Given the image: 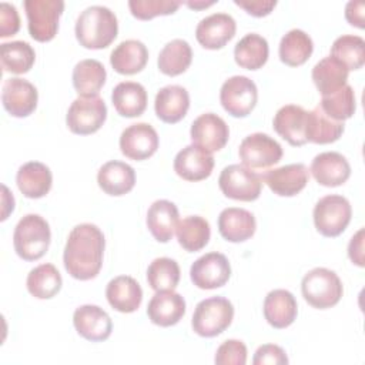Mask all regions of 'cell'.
Wrapping results in <instances>:
<instances>
[{"instance_id": "44", "label": "cell", "mask_w": 365, "mask_h": 365, "mask_svg": "<svg viewBox=\"0 0 365 365\" xmlns=\"http://www.w3.org/2000/svg\"><path fill=\"white\" fill-rule=\"evenodd\" d=\"M180 1L171 0H130L128 7L131 14L140 20H150L155 16L173 14L178 7Z\"/></svg>"}, {"instance_id": "32", "label": "cell", "mask_w": 365, "mask_h": 365, "mask_svg": "<svg viewBox=\"0 0 365 365\" xmlns=\"http://www.w3.org/2000/svg\"><path fill=\"white\" fill-rule=\"evenodd\" d=\"M349 70L335 57L327 56L312 68V80L322 96L332 94L346 84Z\"/></svg>"}, {"instance_id": "46", "label": "cell", "mask_w": 365, "mask_h": 365, "mask_svg": "<svg viewBox=\"0 0 365 365\" xmlns=\"http://www.w3.org/2000/svg\"><path fill=\"white\" fill-rule=\"evenodd\" d=\"M254 365H284L288 364V356L285 351L275 344L261 345L252 358Z\"/></svg>"}, {"instance_id": "2", "label": "cell", "mask_w": 365, "mask_h": 365, "mask_svg": "<svg viewBox=\"0 0 365 365\" xmlns=\"http://www.w3.org/2000/svg\"><path fill=\"white\" fill-rule=\"evenodd\" d=\"M118 23L115 14L106 6L84 9L76 21V37L80 46L91 50L108 47L117 37Z\"/></svg>"}, {"instance_id": "29", "label": "cell", "mask_w": 365, "mask_h": 365, "mask_svg": "<svg viewBox=\"0 0 365 365\" xmlns=\"http://www.w3.org/2000/svg\"><path fill=\"white\" fill-rule=\"evenodd\" d=\"M148 61V50L140 40H124L110 54L111 67L125 76L140 73Z\"/></svg>"}, {"instance_id": "49", "label": "cell", "mask_w": 365, "mask_h": 365, "mask_svg": "<svg viewBox=\"0 0 365 365\" xmlns=\"http://www.w3.org/2000/svg\"><path fill=\"white\" fill-rule=\"evenodd\" d=\"M348 257L358 267H364V228L358 230L355 235H352L348 245Z\"/></svg>"}, {"instance_id": "33", "label": "cell", "mask_w": 365, "mask_h": 365, "mask_svg": "<svg viewBox=\"0 0 365 365\" xmlns=\"http://www.w3.org/2000/svg\"><path fill=\"white\" fill-rule=\"evenodd\" d=\"M106 68L94 58L78 61L73 68V86L80 97H94L106 83Z\"/></svg>"}, {"instance_id": "5", "label": "cell", "mask_w": 365, "mask_h": 365, "mask_svg": "<svg viewBox=\"0 0 365 365\" xmlns=\"http://www.w3.org/2000/svg\"><path fill=\"white\" fill-rule=\"evenodd\" d=\"M234 307L224 297H211L200 301L194 309L191 327L195 334L212 338L224 332L232 322Z\"/></svg>"}, {"instance_id": "7", "label": "cell", "mask_w": 365, "mask_h": 365, "mask_svg": "<svg viewBox=\"0 0 365 365\" xmlns=\"http://www.w3.org/2000/svg\"><path fill=\"white\" fill-rule=\"evenodd\" d=\"M24 10L29 33L34 40L44 43L54 38L64 10L63 0H26Z\"/></svg>"}, {"instance_id": "11", "label": "cell", "mask_w": 365, "mask_h": 365, "mask_svg": "<svg viewBox=\"0 0 365 365\" xmlns=\"http://www.w3.org/2000/svg\"><path fill=\"white\" fill-rule=\"evenodd\" d=\"M257 100V86L245 76H232L221 86V106L232 117H247L254 110Z\"/></svg>"}, {"instance_id": "40", "label": "cell", "mask_w": 365, "mask_h": 365, "mask_svg": "<svg viewBox=\"0 0 365 365\" xmlns=\"http://www.w3.org/2000/svg\"><path fill=\"white\" fill-rule=\"evenodd\" d=\"M0 58L4 71L13 74H24L33 67L36 53L27 41L16 40L0 44Z\"/></svg>"}, {"instance_id": "19", "label": "cell", "mask_w": 365, "mask_h": 365, "mask_svg": "<svg viewBox=\"0 0 365 365\" xmlns=\"http://www.w3.org/2000/svg\"><path fill=\"white\" fill-rule=\"evenodd\" d=\"M214 157L211 153L190 144L177 153L174 158V171L187 181H201L211 175Z\"/></svg>"}, {"instance_id": "10", "label": "cell", "mask_w": 365, "mask_h": 365, "mask_svg": "<svg viewBox=\"0 0 365 365\" xmlns=\"http://www.w3.org/2000/svg\"><path fill=\"white\" fill-rule=\"evenodd\" d=\"M242 164L251 170H265L279 163L282 147L277 140L264 133L247 135L238 148Z\"/></svg>"}, {"instance_id": "50", "label": "cell", "mask_w": 365, "mask_h": 365, "mask_svg": "<svg viewBox=\"0 0 365 365\" xmlns=\"http://www.w3.org/2000/svg\"><path fill=\"white\" fill-rule=\"evenodd\" d=\"M364 9L365 4L362 1H348L345 6V19L348 23L358 29H364Z\"/></svg>"}, {"instance_id": "16", "label": "cell", "mask_w": 365, "mask_h": 365, "mask_svg": "<svg viewBox=\"0 0 365 365\" xmlns=\"http://www.w3.org/2000/svg\"><path fill=\"white\" fill-rule=\"evenodd\" d=\"M237 24L227 13H214L200 20L195 29L197 41L208 50L222 48L234 36Z\"/></svg>"}, {"instance_id": "34", "label": "cell", "mask_w": 365, "mask_h": 365, "mask_svg": "<svg viewBox=\"0 0 365 365\" xmlns=\"http://www.w3.org/2000/svg\"><path fill=\"white\" fill-rule=\"evenodd\" d=\"M344 133V121L328 117L319 106L307 113V141L315 144H329L336 141Z\"/></svg>"}, {"instance_id": "28", "label": "cell", "mask_w": 365, "mask_h": 365, "mask_svg": "<svg viewBox=\"0 0 365 365\" xmlns=\"http://www.w3.org/2000/svg\"><path fill=\"white\" fill-rule=\"evenodd\" d=\"M16 182L24 197L41 198L50 191L53 175L46 164L40 161H29L19 168Z\"/></svg>"}, {"instance_id": "15", "label": "cell", "mask_w": 365, "mask_h": 365, "mask_svg": "<svg viewBox=\"0 0 365 365\" xmlns=\"http://www.w3.org/2000/svg\"><path fill=\"white\" fill-rule=\"evenodd\" d=\"M37 88L20 77L7 78L1 88V103L13 117H27L37 107Z\"/></svg>"}, {"instance_id": "48", "label": "cell", "mask_w": 365, "mask_h": 365, "mask_svg": "<svg viewBox=\"0 0 365 365\" xmlns=\"http://www.w3.org/2000/svg\"><path fill=\"white\" fill-rule=\"evenodd\" d=\"M234 3L254 17L267 16L277 6L275 0H234Z\"/></svg>"}, {"instance_id": "24", "label": "cell", "mask_w": 365, "mask_h": 365, "mask_svg": "<svg viewBox=\"0 0 365 365\" xmlns=\"http://www.w3.org/2000/svg\"><path fill=\"white\" fill-rule=\"evenodd\" d=\"M106 297L115 311L130 314L141 305L143 289L133 277L118 275L107 284Z\"/></svg>"}, {"instance_id": "43", "label": "cell", "mask_w": 365, "mask_h": 365, "mask_svg": "<svg viewBox=\"0 0 365 365\" xmlns=\"http://www.w3.org/2000/svg\"><path fill=\"white\" fill-rule=\"evenodd\" d=\"M319 107L328 117L336 121L351 118L356 110L354 88L349 84H345L338 91L328 96H322Z\"/></svg>"}, {"instance_id": "42", "label": "cell", "mask_w": 365, "mask_h": 365, "mask_svg": "<svg viewBox=\"0 0 365 365\" xmlns=\"http://www.w3.org/2000/svg\"><path fill=\"white\" fill-rule=\"evenodd\" d=\"M147 281L154 291H174L180 281V267L168 257L155 258L148 265Z\"/></svg>"}, {"instance_id": "23", "label": "cell", "mask_w": 365, "mask_h": 365, "mask_svg": "<svg viewBox=\"0 0 365 365\" xmlns=\"http://www.w3.org/2000/svg\"><path fill=\"white\" fill-rule=\"evenodd\" d=\"M307 110L297 104H287L281 107L272 121L274 130L291 145H304L307 143Z\"/></svg>"}, {"instance_id": "37", "label": "cell", "mask_w": 365, "mask_h": 365, "mask_svg": "<svg viewBox=\"0 0 365 365\" xmlns=\"http://www.w3.org/2000/svg\"><path fill=\"white\" fill-rule=\"evenodd\" d=\"M175 234L180 245L185 251L195 252L202 250L208 244L211 230L205 218L200 215H190L178 221Z\"/></svg>"}, {"instance_id": "36", "label": "cell", "mask_w": 365, "mask_h": 365, "mask_svg": "<svg viewBox=\"0 0 365 365\" xmlns=\"http://www.w3.org/2000/svg\"><path fill=\"white\" fill-rule=\"evenodd\" d=\"M312 38L299 29H292L279 41V58L282 63L291 67L304 64L312 54Z\"/></svg>"}, {"instance_id": "8", "label": "cell", "mask_w": 365, "mask_h": 365, "mask_svg": "<svg viewBox=\"0 0 365 365\" xmlns=\"http://www.w3.org/2000/svg\"><path fill=\"white\" fill-rule=\"evenodd\" d=\"M218 185L228 198L254 201L261 194L262 174L255 173L244 164H231L221 171Z\"/></svg>"}, {"instance_id": "30", "label": "cell", "mask_w": 365, "mask_h": 365, "mask_svg": "<svg viewBox=\"0 0 365 365\" xmlns=\"http://www.w3.org/2000/svg\"><path fill=\"white\" fill-rule=\"evenodd\" d=\"M145 221L158 242H168L178 224V208L168 200H157L150 205Z\"/></svg>"}, {"instance_id": "39", "label": "cell", "mask_w": 365, "mask_h": 365, "mask_svg": "<svg viewBox=\"0 0 365 365\" xmlns=\"http://www.w3.org/2000/svg\"><path fill=\"white\" fill-rule=\"evenodd\" d=\"M26 284L33 297L38 299H48L58 294L63 279L53 264H41L29 272Z\"/></svg>"}, {"instance_id": "35", "label": "cell", "mask_w": 365, "mask_h": 365, "mask_svg": "<svg viewBox=\"0 0 365 365\" xmlns=\"http://www.w3.org/2000/svg\"><path fill=\"white\" fill-rule=\"evenodd\" d=\"M268 53V41L257 33H248L235 44L234 58L242 68L258 70L267 63Z\"/></svg>"}, {"instance_id": "1", "label": "cell", "mask_w": 365, "mask_h": 365, "mask_svg": "<svg viewBox=\"0 0 365 365\" xmlns=\"http://www.w3.org/2000/svg\"><path fill=\"white\" fill-rule=\"evenodd\" d=\"M106 240L101 230L94 224L76 225L64 247V268L76 279L87 281L101 269Z\"/></svg>"}, {"instance_id": "45", "label": "cell", "mask_w": 365, "mask_h": 365, "mask_svg": "<svg viewBox=\"0 0 365 365\" xmlns=\"http://www.w3.org/2000/svg\"><path fill=\"white\" fill-rule=\"evenodd\" d=\"M214 361L218 365H244L247 362V346L242 341L227 339L218 346Z\"/></svg>"}, {"instance_id": "17", "label": "cell", "mask_w": 365, "mask_h": 365, "mask_svg": "<svg viewBox=\"0 0 365 365\" xmlns=\"http://www.w3.org/2000/svg\"><path fill=\"white\" fill-rule=\"evenodd\" d=\"M73 324L78 335L91 342L106 341L113 331L110 315L98 305H81L73 314Z\"/></svg>"}, {"instance_id": "18", "label": "cell", "mask_w": 365, "mask_h": 365, "mask_svg": "<svg viewBox=\"0 0 365 365\" xmlns=\"http://www.w3.org/2000/svg\"><path fill=\"white\" fill-rule=\"evenodd\" d=\"M309 180V173L305 164H287L279 168L268 170L262 174V181L269 187V190L281 197L297 195L305 188Z\"/></svg>"}, {"instance_id": "9", "label": "cell", "mask_w": 365, "mask_h": 365, "mask_svg": "<svg viewBox=\"0 0 365 365\" xmlns=\"http://www.w3.org/2000/svg\"><path fill=\"white\" fill-rule=\"evenodd\" d=\"M106 118L107 106L101 97H78L68 107L66 123L71 133L88 135L98 131Z\"/></svg>"}, {"instance_id": "21", "label": "cell", "mask_w": 365, "mask_h": 365, "mask_svg": "<svg viewBox=\"0 0 365 365\" xmlns=\"http://www.w3.org/2000/svg\"><path fill=\"white\" fill-rule=\"evenodd\" d=\"M185 314L184 298L174 291H157L150 299L147 315L158 327H171L180 322Z\"/></svg>"}, {"instance_id": "22", "label": "cell", "mask_w": 365, "mask_h": 365, "mask_svg": "<svg viewBox=\"0 0 365 365\" xmlns=\"http://www.w3.org/2000/svg\"><path fill=\"white\" fill-rule=\"evenodd\" d=\"M188 107H190L188 91L184 87L177 84H171L160 88L154 100V108H155L157 117L167 124H174L182 120L188 111Z\"/></svg>"}, {"instance_id": "27", "label": "cell", "mask_w": 365, "mask_h": 365, "mask_svg": "<svg viewBox=\"0 0 365 365\" xmlns=\"http://www.w3.org/2000/svg\"><path fill=\"white\" fill-rule=\"evenodd\" d=\"M97 182L108 195H124L134 188L135 171L131 165L113 160L100 167Z\"/></svg>"}, {"instance_id": "12", "label": "cell", "mask_w": 365, "mask_h": 365, "mask_svg": "<svg viewBox=\"0 0 365 365\" xmlns=\"http://www.w3.org/2000/svg\"><path fill=\"white\" fill-rule=\"evenodd\" d=\"M231 275V265L221 252H208L195 259L190 268V277L195 287L214 289L225 285Z\"/></svg>"}, {"instance_id": "20", "label": "cell", "mask_w": 365, "mask_h": 365, "mask_svg": "<svg viewBox=\"0 0 365 365\" xmlns=\"http://www.w3.org/2000/svg\"><path fill=\"white\" fill-rule=\"evenodd\" d=\"M309 171L318 184L324 187H338L349 178L351 165L342 154L325 151L314 157Z\"/></svg>"}, {"instance_id": "4", "label": "cell", "mask_w": 365, "mask_h": 365, "mask_svg": "<svg viewBox=\"0 0 365 365\" xmlns=\"http://www.w3.org/2000/svg\"><path fill=\"white\" fill-rule=\"evenodd\" d=\"M301 291L311 307L327 309L339 302L344 288L339 277L334 271L318 267L304 275Z\"/></svg>"}, {"instance_id": "38", "label": "cell", "mask_w": 365, "mask_h": 365, "mask_svg": "<svg viewBox=\"0 0 365 365\" xmlns=\"http://www.w3.org/2000/svg\"><path fill=\"white\" fill-rule=\"evenodd\" d=\"M192 50L191 46L182 38L168 41L158 54V68L165 76L182 74L191 64Z\"/></svg>"}, {"instance_id": "47", "label": "cell", "mask_w": 365, "mask_h": 365, "mask_svg": "<svg viewBox=\"0 0 365 365\" xmlns=\"http://www.w3.org/2000/svg\"><path fill=\"white\" fill-rule=\"evenodd\" d=\"M20 30V17L17 9L3 1L0 4V37L14 36Z\"/></svg>"}, {"instance_id": "14", "label": "cell", "mask_w": 365, "mask_h": 365, "mask_svg": "<svg viewBox=\"0 0 365 365\" xmlns=\"http://www.w3.org/2000/svg\"><path fill=\"white\" fill-rule=\"evenodd\" d=\"M158 144V134L148 123L131 124L120 135L121 153L135 161L150 158L157 151Z\"/></svg>"}, {"instance_id": "13", "label": "cell", "mask_w": 365, "mask_h": 365, "mask_svg": "<svg viewBox=\"0 0 365 365\" xmlns=\"http://www.w3.org/2000/svg\"><path fill=\"white\" fill-rule=\"evenodd\" d=\"M190 135L194 145L212 154L224 148L230 137V128L220 115L205 113L192 121Z\"/></svg>"}, {"instance_id": "3", "label": "cell", "mask_w": 365, "mask_h": 365, "mask_svg": "<svg viewBox=\"0 0 365 365\" xmlns=\"http://www.w3.org/2000/svg\"><path fill=\"white\" fill-rule=\"evenodd\" d=\"M50 240V225L38 214L24 215L17 222L13 234L14 251L26 261H36L41 258L48 250Z\"/></svg>"}, {"instance_id": "6", "label": "cell", "mask_w": 365, "mask_h": 365, "mask_svg": "<svg viewBox=\"0 0 365 365\" xmlns=\"http://www.w3.org/2000/svg\"><path fill=\"white\" fill-rule=\"evenodd\" d=\"M352 217L349 201L336 194L322 197L314 207V224L324 237H338L345 231Z\"/></svg>"}, {"instance_id": "26", "label": "cell", "mask_w": 365, "mask_h": 365, "mask_svg": "<svg viewBox=\"0 0 365 365\" xmlns=\"http://www.w3.org/2000/svg\"><path fill=\"white\" fill-rule=\"evenodd\" d=\"M298 314V305L295 297L287 289L269 291L264 299V317L267 322L282 329L289 327Z\"/></svg>"}, {"instance_id": "41", "label": "cell", "mask_w": 365, "mask_h": 365, "mask_svg": "<svg viewBox=\"0 0 365 365\" xmlns=\"http://www.w3.org/2000/svg\"><path fill=\"white\" fill-rule=\"evenodd\" d=\"M348 70H358L365 63V41L359 36L344 34L331 46V54Z\"/></svg>"}, {"instance_id": "25", "label": "cell", "mask_w": 365, "mask_h": 365, "mask_svg": "<svg viewBox=\"0 0 365 365\" xmlns=\"http://www.w3.org/2000/svg\"><path fill=\"white\" fill-rule=\"evenodd\" d=\"M255 228V217L244 208L230 207L218 215V231L230 242L247 241L254 235Z\"/></svg>"}, {"instance_id": "51", "label": "cell", "mask_w": 365, "mask_h": 365, "mask_svg": "<svg viewBox=\"0 0 365 365\" xmlns=\"http://www.w3.org/2000/svg\"><path fill=\"white\" fill-rule=\"evenodd\" d=\"M215 1H188L187 6L191 9H204L208 6H212Z\"/></svg>"}, {"instance_id": "31", "label": "cell", "mask_w": 365, "mask_h": 365, "mask_svg": "<svg viewBox=\"0 0 365 365\" xmlns=\"http://www.w3.org/2000/svg\"><path fill=\"white\" fill-rule=\"evenodd\" d=\"M111 101L120 115L138 117L147 107V91L140 83L121 81L113 88Z\"/></svg>"}]
</instances>
